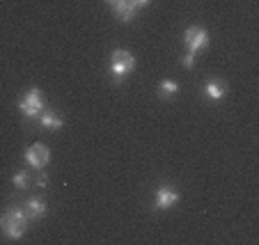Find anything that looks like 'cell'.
<instances>
[{
    "label": "cell",
    "instance_id": "cell-1",
    "mask_svg": "<svg viewBox=\"0 0 259 245\" xmlns=\"http://www.w3.org/2000/svg\"><path fill=\"white\" fill-rule=\"evenodd\" d=\"M28 222H30V218L25 216V211L21 206H10V209L0 216V231H3L7 238L16 240L28 231Z\"/></svg>",
    "mask_w": 259,
    "mask_h": 245
},
{
    "label": "cell",
    "instance_id": "cell-2",
    "mask_svg": "<svg viewBox=\"0 0 259 245\" xmlns=\"http://www.w3.org/2000/svg\"><path fill=\"white\" fill-rule=\"evenodd\" d=\"M133 69H136V55L131 51L126 48L113 51V55H110V74H113L115 83H119L124 76L131 74Z\"/></svg>",
    "mask_w": 259,
    "mask_h": 245
},
{
    "label": "cell",
    "instance_id": "cell-3",
    "mask_svg": "<svg viewBox=\"0 0 259 245\" xmlns=\"http://www.w3.org/2000/svg\"><path fill=\"white\" fill-rule=\"evenodd\" d=\"M19 110L28 119H39L41 110H44V96L37 87H30L23 99H19Z\"/></svg>",
    "mask_w": 259,
    "mask_h": 245
},
{
    "label": "cell",
    "instance_id": "cell-4",
    "mask_svg": "<svg viewBox=\"0 0 259 245\" xmlns=\"http://www.w3.org/2000/svg\"><path fill=\"white\" fill-rule=\"evenodd\" d=\"M49 161H51V149L46 144L34 142L25 149V163L30 167H44V165H49Z\"/></svg>",
    "mask_w": 259,
    "mask_h": 245
},
{
    "label": "cell",
    "instance_id": "cell-5",
    "mask_svg": "<svg viewBox=\"0 0 259 245\" xmlns=\"http://www.w3.org/2000/svg\"><path fill=\"white\" fill-rule=\"evenodd\" d=\"M184 41H186L188 46V53L195 55L200 48H204L206 44H209V32H206L204 28H197V25H193V28L186 30V34H184Z\"/></svg>",
    "mask_w": 259,
    "mask_h": 245
},
{
    "label": "cell",
    "instance_id": "cell-6",
    "mask_svg": "<svg viewBox=\"0 0 259 245\" xmlns=\"http://www.w3.org/2000/svg\"><path fill=\"white\" fill-rule=\"evenodd\" d=\"M177 202H179V192L170 186H161L156 190V197H154V209L156 211H167V209L177 206Z\"/></svg>",
    "mask_w": 259,
    "mask_h": 245
},
{
    "label": "cell",
    "instance_id": "cell-7",
    "mask_svg": "<svg viewBox=\"0 0 259 245\" xmlns=\"http://www.w3.org/2000/svg\"><path fill=\"white\" fill-rule=\"evenodd\" d=\"M23 211L30 220H39V218L46 216V200H41V197H30L23 204Z\"/></svg>",
    "mask_w": 259,
    "mask_h": 245
},
{
    "label": "cell",
    "instance_id": "cell-8",
    "mask_svg": "<svg viewBox=\"0 0 259 245\" xmlns=\"http://www.w3.org/2000/svg\"><path fill=\"white\" fill-rule=\"evenodd\" d=\"M110 5H113L115 14H117L122 21H133V19H136L138 5L133 3V0H113Z\"/></svg>",
    "mask_w": 259,
    "mask_h": 245
},
{
    "label": "cell",
    "instance_id": "cell-9",
    "mask_svg": "<svg viewBox=\"0 0 259 245\" xmlns=\"http://www.w3.org/2000/svg\"><path fill=\"white\" fill-rule=\"evenodd\" d=\"M204 96H209L211 101H223L227 96V85L220 80H209L204 85Z\"/></svg>",
    "mask_w": 259,
    "mask_h": 245
},
{
    "label": "cell",
    "instance_id": "cell-10",
    "mask_svg": "<svg viewBox=\"0 0 259 245\" xmlns=\"http://www.w3.org/2000/svg\"><path fill=\"white\" fill-rule=\"evenodd\" d=\"M39 124L44 128H49V131H55V128H62L64 126V122L58 117V115L53 113V110H41V115H39Z\"/></svg>",
    "mask_w": 259,
    "mask_h": 245
},
{
    "label": "cell",
    "instance_id": "cell-11",
    "mask_svg": "<svg viewBox=\"0 0 259 245\" xmlns=\"http://www.w3.org/2000/svg\"><path fill=\"white\" fill-rule=\"evenodd\" d=\"M12 181H14V186L19 188V190H25L28 186H32V167H30V170H21V172H16Z\"/></svg>",
    "mask_w": 259,
    "mask_h": 245
},
{
    "label": "cell",
    "instance_id": "cell-12",
    "mask_svg": "<svg viewBox=\"0 0 259 245\" xmlns=\"http://www.w3.org/2000/svg\"><path fill=\"white\" fill-rule=\"evenodd\" d=\"M177 92H179V83H175V80H161V85H158V96L161 99H172Z\"/></svg>",
    "mask_w": 259,
    "mask_h": 245
},
{
    "label": "cell",
    "instance_id": "cell-13",
    "mask_svg": "<svg viewBox=\"0 0 259 245\" xmlns=\"http://www.w3.org/2000/svg\"><path fill=\"white\" fill-rule=\"evenodd\" d=\"M193 64H195V55H193V53H186V55H184V67H186V69H193Z\"/></svg>",
    "mask_w": 259,
    "mask_h": 245
},
{
    "label": "cell",
    "instance_id": "cell-14",
    "mask_svg": "<svg viewBox=\"0 0 259 245\" xmlns=\"http://www.w3.org/2000/svg\"><path fill=\"white\" fill-rule=\"evenodd\" d=\"M133 3H136V5H138V10H140V7L149 5V3H152V0H133Z\"/></svg>",
    "mask_w": 259,
    "mask_h": 245
},
{
    "label": "cell",
    "instance_id": "cell-15",
    "mask_svg": "<svg viewBox=\"0 0 259 245\" xmlns=\"http://www.w3.org/2000/svg\"><path fill=\"white\" fill-rule=\"evenodd\" d=\"M108 3H113V0H108Z\"/></svg>",
    "mask_w": 259,
    "mask_h": 245
}]
</instances>
